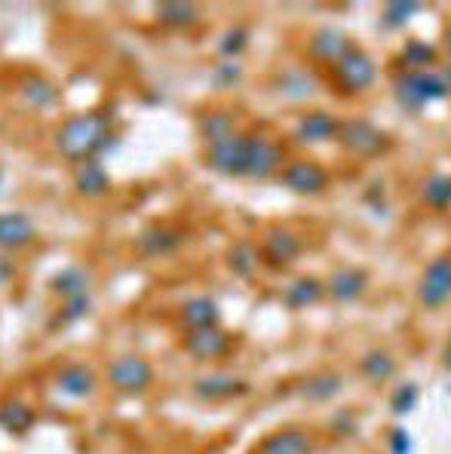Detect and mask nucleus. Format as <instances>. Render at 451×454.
Returning <instances> with one entry per match:
<instances>
[{
    "label": "nucleus",
    "mask_w": 451,
    "mask_h": 454,
    "mask_svg": "<svg viewBox=\"0 0 451 454\" xmlns=\"http://www.w3.org/2000/svg\"><path fill=\"white\" fill-rule=\"evenodd\" d=\"M114 142L117 138L111 132V117L102 111L74 114L56 132V148L71 163H89V160L105 153Z\"/></svg>",
    "instance_id": "obj_1"
},
{
    "label": "nucleus",
    "mask_w": 451,
    "mask_h": 454,
    "mask_svg": "<svg viewBox=\"0 0 451 454\" xmlns=\"http://www.w3.org/2000/svg\"><path fill=\"white\" fill-rule=\"evenodd\" d=\"M451 90L442 77V71H406L396 80V105L408 114L424 111L427 105L448 98Z\"/></svg>",
    "instance_id": "obj_2"
},
{
    "label": "nucleus",
    "mask_w": 451,
    "mask_h": 454,
    "mask_svg": "<svg viewBox=\"0 0 451 454\" xmlns=\"http://www.w3.org/2000/svg\"><path fill=\"white\" fill-rule=\"evenodd\" d=\"M338 145L347 153H354V157L375 160L390 151V136L381 126L369 123V120L350 117V120H341V126H338Z\"/></svg>",
    "instance_id": "obj_3"
},
{
    "label": "nucleus",
    "mask_w": 451,
    "mask_h": 454,
    "mask_svg": "<svg viewBox=\"0 0 451 454\" xmlns=\"http://www.w3.org/2000/svg\"><path fill=\"white\" fill-rule=\"evenodd\" d=\"M331 77H335V86L344 96H356V92H366L377 80V65L366 50L354 46V50L331 68Z\"/></svg>",
    "instance_id": "obj_4"
},
{
    "label": "nucleus",
    "mask_w": 451,
    "mask_h": 454,
    "mask_svg": "<svg viewBox=\"0 0 451 454\" xmlns=\"http://www.w3.org/2000/svg\"><path fill=\"white\" fill-rule=\"evenodd\" d=\"M246 148L249 136L234 132L230 138L206 145V163H209L212 172H218L224 178H246Z\"/></svg>",
    "instance_id": "obj_5"
},
{
    "label": "nucleus",
    "mask_w": 451,
    "mask_h": 454,
    "mask_svg": "<svg viewBox=\"0 0 451 454\" xmlns=\"http://www.w3.org/2000/svg\"><path fill=\"white\" fill-rule=\"evenodd\" d=\"M417 301L427 310H439L451 301V255H436L424 267L417 283Z\"/></svg>",
    "instance_id": "obj_6"
},
{
    "label": "nucleus",
    "mask_w": 451,
    "mask_h": 454,
    "mask_svg": "<svg viewBox=\"0 0 451 454\" xmlns=\"http://www.w3.org/2000/svg\"><path fill=\"white\" fill-rule=\"evenodd\" d=\"M108 380L117 393H123V396H138V393H144L151 387L154 369H151L142 356H121L111 363Z\"/></svg>",
    "instance_id": "obj_7"
},
{
    "label": "nucleus",
    "mask_w": 451,
    "mask_h": 454,
    "mask_svg": "<svg viewBox=\"0 0 451 454\" xmlns=\"http://www.w3.org/2000/svg\"><path fill=\"white\" fill-rule=\"evenodd\" d=\"M283 166V148L274 138L264 136H249V148H246V178L264 182V178L276 176Z\"/></svg>",
    "instance_id": "obj_8"
},
{
    "label": "nucleus",
    "mask_w": 451,
    "mask_h": 454,
    "mask_svg": "<svg viewBox=\"0 0 451 454\" xmlns=\"http://www.w3.org/2000/svg\"><path fill=\"white\" fill-rule=\"evenodd\" d=\"M304 252V243L295 231L289 227H270L261 237V258L270 267H289L292 262H298Z\"/></svg>",
    "instance_id": "obj_9"
},
{
    "label": "nucleus",
    "mask_w": 451,
    "mask_h": 454,
    "mask_svg": "<svg viewBox=\"0 0 451 454\" xmlns=\"http://www.w3.org/2000/svg\"><path fill=\"white\" fill-rule=\"evenodd\" d=\"M184 246V231L169 224H154L136 237V252L144 258H166Z\"/></svg>",
    "instance_id": "obj_10"
},
{
    "label": "nucleus",
    "mask_w": 451,
    "mask_h": 454,
    "mask_svg": "<svg viewBox=\"0 0 451 454\" xmlns=\"http://www.w3.org/2000/svg\"><path fill=\"white\" fill-rule=\"evenodd\" d=\"M283 184L292 191V193H301V197H316V193L326 191L329 184V176L323 166L310 163V160H298V163H289L283 169Z\"/></svg>",
    "instance_id": "obj_11"
},
{
    "label": "nucleus",
    "mask_w": 451,
    "mask_h": 454,
    "mask_svg": "<svg viewBox=\"0 0 451 454\" xmlns=\"http://www.w3.org/2000/svg\"><path fill=\"white\" fill-rule=\"evenodd\" d=\"M369 289V273L362 267H338L326 283V295L335 304H354L366 295Z\"/></svg>",
    "instance_id": "obj_12"
},
{
    "label": "nucleus",
    "mask_w": 451,
    "mask_h": 454,
    "mask_svg": "<svg viewBox=\"0 0 451 454\" xmlns=\"http://www.w3.org/2000/svg\"><path fill=\"white\" fill-rule=\"evenodd\" d=\"M37 239V227L25 212H0V252L28 249Z\"/></svg>",
    "instance_id": "obj_13"
},
{
    "label": "nucleus",
    "mask_w": 451,
    "mask_h": 454,
    "mask_svg": "<svg viewBox=\"0 0 451 454\" xmlns=\"http://www.w3.org/2000/svg\"><path fill=\"white\" fill-rule=\"evenodd\" d=\"M350 50H354L350 37L338 28H320L314 37H310V56H314L320 65H329V68H335Z\"/></svg>",
    "instance_id": "obj_14"
},
{
    "label": "nucleus",
    "mask_w": 451,
    "mask_h": 454,
    "mask_svg": "<svg viewBox=\"0 0 451 454\" xmlns=\"http://www.w3.org/2000/svg\"><path fill=\"white\" fill-rule=\"evenodd\" d=\"M228 347H230V338L224 335L218 325H212V329L188 332V338H184V350H188L194 359H203V363L224 356V353H228Z\"/></svg>",
    "instance_id": "obj_15"
},
{
    "label": "nucleus",
    "mask_w": 451,
    "mask_h": 454,
    "mask_svg": "<svg viewBox=\"0 0 451 454\" xmlns=\"http://www.w3.org/2000/svg\"><path fill=\"white\" fill-rule=\"evenodd\" d=\"M56 387H58V393H65V396H71V399H89L92 393H96V372L83 363H68L58 369Z\"/></svg>",
    "instance_id": "obj_16"
},
{
    "label": "nucleus",
    "mask_w": 451,
    "mask_h": 454,
    "mask_svg": "<svg viewBox=\"0 0 451 454\" xmlns=\"http://www.w3.org/2000/svg\"><path fill=\"white\" fill-rule=\"evenodd\" d=\"M338 126L341 120H335L331 114L326 111H314V114H304L295 126V138L304 145H323V142H331L338 138Z\"/></svg>",
    "instance_id": "obj_17"
},
{
    "label": "nucleus",
    "mask_w": 451,
    "mask_h": 454,
    "mask_svg": "<svg viewBox=\"0 0 451 454\" xmlns=\"http://www.w3.org/2000/svg\"><path fill=\"white\" fill-rule=\"evenodd\" d=\"M323 295H326V283H320L316 277H298L283 289V304L289 310H307V307L320 304Z\"/></svg>",
    "instance_id": "obj_18"
},
{
    "label": "nucleus",
    "mask_w": 451,
    "mask_h": 454,
    "mask_svg": "<svg viewBox=\"0 0 451 454\" xmlns=\"http://www.w3.org/2000/svg\"><path fill=\"white\" fill-rule=\"evenodd\" d=\"M74 188L81 197H89V200H96V197H105L111 188V176H108V169H105L98 160H89V163H81L77 166V172H74Z\"/></svg>",
    "instance_id": "obj_19"
},
{
    "label": "nucleus",
    "mask_w": 451,
    "mask_h": 454,
    "mask_svg": "<svg viewBox=\"0 0 451 454\" xmlns=\"http://www.w3.org/2000/svg\"><path fill=\"white\" fill-rule=\"evenodd\" d=\"M194 393L206 403H224V399H234L240 393H246V384L230 375H206L194 384Z\"/></svg>",
    "instance_id": "obj_20"
},
{
    "label": "nucleus",
    "mask_w": 451,
    "mask_h": 454,
    "mask_svg": "<svg viewBox=\"0 0 451 454\" xmlns=\"http://www.w3.org/2000/svg\"><path fill=\"white\" fill-rule=\"evenodd\" d=\"M218 319H222V313H218V304L212 301V298H188V301L182 304V323L188 332H197V329H212V325H218Z\"/></svg>",
    "instance_id": "obj_21"
},
{
    "label": "nucleus",
    "mask_w": 451,
    "mask_h": 454,
    "mask_svg": "<svg viewBox=\"0 0 451 454\" xmlns=\"http://www.w3.org/2000/svg\"><path fill=\"white\" fill-rule=\"evenodd\" d=\"M154 16L163 28H191L200 22V6L188 4V0H166L154 10Z\"/></svg>",
    "instance_id": "obj_22"
},
{
    "label": "nucleus",
    "mask_w": 451,
    "mask_h": 454,
    "mask_svg": "<svg viewBox=\"0 0 451 454\" xmlns=\"http://www.w3.org/2000/svg\"><path fill=\"white\" fill-rule=\"evenodd\" d=\"M276 90H280V96L292 98V102H304V98L316 96V90H320V83H316V77L310 74V71H301V68H286L280 77H276Z\"/></svg>",
    "instance_id": "obj_23"
},
{
    "label": "nucleus",
    "mask_w": 451,
    "mask_h": 454,
    "mask_svg": "<svg viewBox=\"0 0 451 454\" xmlns=\"http://www.w3.org/2000/svg\"><path fill=\"white\" fill-rule=\"evenodd\" d=\"M310 451H314V442L301 430L274 433V436H268L258 445V454H310Z\"/></svg>",
    "instance_id": "obj_24"
},
{
    "label": "nucleus",
    "mask_w": 451,
    "mask_h": 454,
    "mask_svg": "<svg viewBox=\"0 0 451 454\" xmlns=\"http://www.w3.org/2000/svg\"><path fill=\"white\" fill-rule=\"evenodd\" d=\"M50 286L56 295L65 298V301H68V298H77V295H89V270H83V267H77V264L62 267V270L52 277Z\"/></svg>",
    "instance_id": "obj_25"
},
{
    "label": "nucleus",
    "mask_w": 451,
    "mask_h": 454,
    "mask_svg": "<svg viewBox=\"0 0 451 454\" xmlns=\"http://www.w3.org/2000/svg\"><path fill=\"white\" fill-rule=\"evenodd\" d=\"M258 258H261V252H258L255 243H249V239H237V243L228 249V267H230V273L240 279L255 277Z\"/></svg>",
    "instance_id": "obj_26"
},
{
    "label": "nucleus",
    "mask_w": 451,
    "mask_h": 454,
    "mask_svg": "<svg viewBox=\"0 0 451 454\" xmlns=\"http://www.w3.org/2000/svg\"><path fill=\"white\" fill-rule=\"evenodd\" d=\"M396 372V359L390 356L387 350H369L366 356L360 359V375L369 380V384H384V380H390Z\"/></svg>",
    "instance_id": "obj_27"
},
{
    "label": "nucleus",
    "mask_w": 451,
    "mask_h": 454,
    "mask_svg": "<svg viewBox=\"0 0 451 454\" xmlns=\"http://www.w3.org/2000/svg\"><path fill=\"white\" fill-rule=\"evenodd\" d=\"M0 427L12 436H25L35 427V411H31V405L12 399V403L0 405Z\"/></svg>",
    "instance_id": "obj_28"
},
{
    "label": "nucleus",
    "mask_w": 451,
    "mask_h": 454,
    "mask_svg": "<svg viewBox=\"0 0 451 454\" xmlns=\"http://www.w3.org/2000/svg\"><path fill=\"white\" fill-rule=\"evenodd\" d=\"M19 92H22V98L31 105V108H50V105H56L58 92L56 86L50 83L46 77H25L22 83H19Z\"/></svg>",
    "instance_id": "obj_29"
},
{
    "label": "nucleus",
    "mask_w": 451,
    "mask_h": 454,
    "mask_svg": "<svg viewBox=\"0 0 451 454\" xmlns=\"http://www.w3.org/2000/svg\"><path fill=\"white\" fill-rule=\"evenodd\" d=\"M417 12H421V4H417V0H390V4H384V10H381V25L387 31H400V28H406Z\"/></svg>",
    "instance_id": "obj_30"
},
{
    "label": "nucleus",
    "mask_w": 451,
    "mask_h": 454,
    "mask_svg": "<svg viewBox=\"0 0 451 454\" xmlns=\"http://www.w3.org/2000/svg\"><path fill=\"white\" fill-rule=\"evenodd\" d=\"M301 393H304V399H310V403H329L331 396L341 393V378H338L335 372H320V375L304 380Z\"/></svg>",
    "instance_id": "obj_31"
},
{
    "label": "nucleus",
    "mask_w": 451,
    "mask_h": 454,
    "mask_svg": "<svg viewBox=\"0 0 451 454\" xmlns=\"http://www.w3.org/2000/svg\"><path fill=\"white\" fill-rule=\"evenodd\" d=\"M436 46L433 43H424V40H408L406 46H402V65H406L408 71H430L436 65Z\"/></svg>",
    "instance_id": "obj_32"
},
{
    "label": "nucleus",
    "mask_w": 451,
    "mask_h": 454,
    "mask_svg": "<svg viewBox=\"0 0 451 454\" xmlns=\"http://www.w3.org/2000/svg\"><path fill=\"white\" fill-rule=\"evenodd\" d=\"M421 197L430 209H451V176H430Z\"/></svg>",
    "instance_id": "obj_33"
},
{
    "label": "nucleus",
    "mask_w": 451,
    "mask_h": 454,
    "mask_svg": "<svg viewBox=\"0 0 451 454\" xmlns=\"http://www.w3.org/2000/svg\"><path fill=\"white\" fill-rule=\"evenodd\" d=\"M200 132H203L206 142L215 145V142H222V138L234 136V120H230V114H222V111L206 114L203 123H200Z\"/></svg>",
    "instance_id": "obj_34"
},
{
    "label": "nucleus",
    "mask_w": 451,
    "mask_h": 454,
    "mask_svg": "<svg viewBox=\"0 0 451 454\" xmlns=\"http://www.w3.org/2000/svg\"><path fill=\"white\" fill-rule=\"evenodd\" d=\"M249 43V28L246 25H234L230 31H224L222 40H218V52L224 56V62H234Z\"/></svg>",
    "instance_id": "obj_35"
},
{
    "label": "nucleus",
    "mask_w": 451,
    "mask_h": 454,
    "mask_svg": "<svg viewBox=\"0 0 451 454\" xmlns=\"http://www.w3.org/2000/svg\"><path fill=\"white\" fill-rule=\"evenodd\" d=\"M417 399H421V393H417V384H402V387H396L393 396H390V411H393L396 418L411 415V411L417 409Z\"/></svg>",
    "instance_id": "obj_36"
},
{
    "label": "nucleus",
    "mask_w": 451,
    "mask_h": 454,
    "mask_svg": "<svg viewBox=\"0 0 451 454\" xmlns=\"http://www.w3.org/2000/svg\"><path fill=\"white\" fill-rule=\"evenodd\" d=\"M89 310H92V298H89V295L68 298V301H65V307H62V313H58V319H56V323H58V325L77 323V319H83Z\"/></svg>",
    "instance_id": "obj_37"
},
{
    "label": "nucleus",
    "mask_w": 451,
    "mask_h": 454,
    "mask_svg": "<svg viewBox=\"0 0 451 454\" xmlns=\"http://www.w3.org/2000/svg\"><path fill=\"white\" fill-rule=\"evenodd\" d=\"M240 80H243V68L237 62H222L212 71V83L218 90H234V86H240Z\"/></svg>",
    "instance_id": "obj_38"
},
{
    "label": "nucleus",
    "mask_w": 451,
    "mask_h": 454,
    "mask_svg": "<svg viewBox=\"0 0 451 454\" xmlns=\"http://www.w3.org/2000/svg\"><path fill=\"white\" fill-rule=\"evenodd\" d=\"M387 445H390V454H411V436L406 430H390V439H387Z\"/></svg>",
    "instance_id": "obj_39"
},
{
    "label": "nucleus",
    "mask_w": 451,
    "mask_h": 454,
    "mask_svg": "<svg viewBox=\"0 0 451 454\" xmlns=\"http://www.w3.org/2000/svg\"><path fill=\"white\" fill-rule=\"evenodd\" d=\"M331 430H338V433H341V436H347L350 430H356V420L350 418V411H341V415H338L335 420H331Z\"/></svg>",
    "instance_id": "obj_40"
},
{
    "label": "nucleus",
    "mask_w": 451,
    "mask_h": 454,
    "mask_svg": "<svg viewBox=\"0 0 451 454\" xmlns=\"http://www.w3.org/2000/svg\"><path fill=\"white\" fill-rule=\"evenodd\" d=\"M12 277H16V264H12V258L6 252H0V286H6Z\"/></svg>",
    "instance_id": "obj_41"
},
{
    "label": "nucleus",
    "mask_w": 451,
    "mask_h": 454,
    "mask_svg": "<svg viewBox=\"0 0 451 454\" xmlns=\"http://www.w3.org/2000/svg\"><path fill=\"white\" fill-rule=\"evenodd\" d=\"M442 43H446V52H448V56H451V25H448V28H446V37H442Z\"/></svg>",
    "instance_id": "obj_42"
},
{
    "label": "nucleus",
    "mask_w": 451,
    "mask_h": 454,
    "mask_svg": "<svg viewBox=\"0 0 451 454\" xmlns=\"http://www.w3.org/2000/svg\"><path fill=\"white\" fill-rule=\"evenodd\" d=\"M442 363H446V369L451 372V344L446 347V353H442Z\"/></svg>",
    "instance_id": "obj_43"
},
{
    "label": "nucleus",
    "mask_w": 451,
    "mask_h": 454,
    "mask_svg": "<svg viewBox=\"0 0 451 454\" xmlns=\"http://www.w3.org/2000/svg\"><path fill=\"white\" fill-rule=\"evenodd\" d=\"M442 77H446V83H448V90H451V65H448L446 71H442Z\"/></svg>",
    "instance_id": "obj_44"
}]
</instances>
